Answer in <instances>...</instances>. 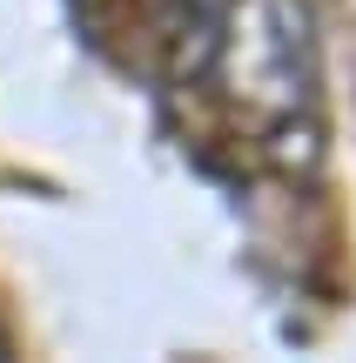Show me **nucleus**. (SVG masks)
<instances>
[{
	"label": "nucleus",
	"mask_w": 356,
	"mask_h": 363,
	"mask_svg": "<svg viewBox=\"0 0 356 363\" xmlns=\"http://www.w3.org/2000/svg\"><path fill=\"white\" fill-rule=\"evenodd\" d=\"M0 357H7V337H0Z\"/></svg>",
	"instance_id": "nucleus-2"
},
{
	"label": "nucleus",
	"mask_w": 356,
	"mask_h": 363,
	"mask_svg": "<svg viewBox=\"0 0 356 363\" xmlns=\"http://www.w3.org/2000/svg\"><path fill=\"white\" fill-rule=\"evenodd\" d=\"M175 67L236 169L282 182L316 175L330 94L309 0H209L175 34Z\"/></svg>",
	"instance_id": "nucleus-1"
}]
</instances>
